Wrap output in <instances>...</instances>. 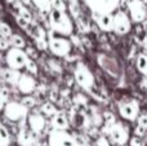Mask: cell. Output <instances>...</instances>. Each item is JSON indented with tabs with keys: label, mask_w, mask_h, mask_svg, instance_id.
Instances as JSON below:
<instances>
[{
	"label": "cell",
	"mask_w": 147,
	"mask_h": 146,
	"mask_svg": "<svg viewBox=\"0 0 147 146\" xmlns=\"http://www.w3.org/2000/svg\"><path fill=\"white\" fill-rule=\"evenodd\" d=\"M49 25L52 31L62 36L72 35L74 25L70 16L66 12H59L56 9L49 10Z\"/></svg>",
	"instance_id": "1"
},
{
	"label": "cell",
	"mask_w": 147,
	"mask_h": 146,
	"mask_svg": "<svg viewBox=\"0 0 147 146\" xmlns=\"http://www.w3.org/2000/svg\"><path fill=\"white\" fill-rule=\"evenodd\" d=\"M47 41H48V49L57 57H65L71 52V41L52 30H49L47 34Z\"/></svg>",
	"instance_id": "2"
},
{
	"label": "cell",
	"mask_w": 147,
	"mask_h": 146,
	"mask_svg": "<svg viewBox=\"0 0 147 146\" xmlns=\"http://www.w3.org/2000/svg\"><path fill=\"white\" fill-rule=\"evenodd\" d=\"M75 79L81 85L85 88L86 91H92L94 87V76L90 72V70L83 64V62H78L75 67Z\"/></svg>",
	"instance_id": "3"
},
{
	"label": "cell",
	"mask_w": 147,
	"mask_h": 146,
	"mask_svg": "<svg viewBox=\"0 0 147 146\" xmlns=\"http://www.w3.org/2000/svg\"><path fill=\"white\" fill-rule=\"evenodd\" d=\"M4 114L9 120L12 122H22L27 118L28 110L22 106L20 102L16 101H10L4 105Z\"/></svg>",
	"instance_id": "4"
},
{
	"label": "cell",
	"mask_w": 147,
	"mask_h": 146,
	"mask_svg": "<svg viewBox=\"0 0 147 146\" xmlns=\"http://www.w3.org/2000/svg\"><path fill=\"white\" fill-rule=\"evenodd\" d=\"M27 61V56H26L25 51L18 48H9L5 54V62L9 66V69L13 70H20L25 67V64Z\"/></svg>",
	"instance_id": "5"
},
{
	"label": "cell",
	"mask_w": 147,
	"mask_h": 146,
	"mask_svg": "<svg viewBox=\"0 0 147 146\" xmlns=\"http://www.w3.org/2000/svg\"><path fill=\"white\" fill-rule=\"evenodd\" d=\"M130 20L127 16V13L123 10H117L114 16H112V31L117 34V35H124L130 31Z\"/></svg>",
	"instance_id": "6"
},
{
	"label": "cell",
	"mask_w": 147,
	"mask_h": 146,
	"mask_svg": "<svg viewBox=\"0 0 147 146\" xmlns=\"http://www.w3.org/2000/svg\"><path fill=\"white\" fill-rule=\"evenodd\" d=\"M109 135L111 136V140L117 146H124L129 140V131L128 128L120 122H115L109 131Z\"/></svg>",
	"instance_id": "7"
},
{
	"label": "cell",
	"mask_w": 147,
	"mask_h": 146,
	"mask_svg": "<svg viewBox=\"0 0 147 146\" xmlns=\"http://www.w3.org/2000/svg\"><path fill=\"white\" fill-rule=\"evenodd\" d=\"M86 4L93 9L94 14H110L117 7L120 0H85Z\"/></svg>",
	"instance_id": "8"
},
{
	"label": "cell",
	"mask_w": 147,
	"mask_h": 146,
	"mask_svg": "<svg viewBox=\"0 0 147 146\" xmlns=\"http://www.w3.org/2000/svg\"><path fill=\"white\" fill-rule=\"evenodd\" d=\"M127 7L130 12V17L134 22L140 23L146 17V3L143 0H127Z\"/></svg>",
	"instance_id": "9"
},
{
	"label": "cell",
	"mask_w": 147,
	"mask_h": 146,
	"mask_svg": "<svg viewBox=\"0 0 147 146\" xmlns=\"http://www.w3.org/2000/svg\"><path fill=\"white\" fill-rule=\"evenodd\" d=\"M119 113L127 120H136L137 116L140 115V106H138L137 101H128V102H123L119 105Z\"/></svg>",
	"instance_id": "10"
},
{
	"label": "cell",
	"mask_w": 147,
	"mask_h": 146,
	"mask_svg": "<svg viewBox=\"0 0 147 146\" xmlns=\"http://www.w3.org/2000/svg\"><path fill=\"white\" fill-rule=\"evenodd\" d=\"M27 122H28V127H30V131L32 133H35L36 136L38 135H41L45 129L47 122L45 118L41 115L40 113H31L27 115Z\"/></svg>",
	"instance_id": "11"
},
{
	"label": "cell",
	"mask_w": 147,
	"mask_h": 146,
	"mask_svg": "<svg viewBox=\"0 0 147 146\" xmlns=\"http://www.w3.org/2000/svg\"><path fill=\"white\" fill-rule=\"evenodd\" d=\"M17 87L21 93H25V96L31 95L36 89V87H38V82L30 74H21L17 83Z\"/></svg>",
	"instance_id": "12"
},
{
	"label": "cell",
	"mask_w": 147,
	"mask_h": 146,
	"mask_svg": "<svg viewBox=\"0 0 147 146\" xmlns=\"http://www.w3.org/2000/svg\"><path fill=\"white\" fill-rule=\"evenodd\" d=\"M17 142L20 146H35L38 142L36 141V135L23 127L17 133Z\"/></svg>",
	"instance_id": "13"
},
{
	"label": "cell",
	"mask_w": 147,
	"mask_h": 146,
	"mask_svg": "<svg viewBox=\"0 0 147 146\" xmlns=\"http://www.w3.org/2000/svg\"><path fill=\"white\" fill-rule=\"evenodd\" d=\"M52 127L56 131H66L69 128L70 123H69V118L65 115L61 111H57L53 116H52Z\"/></svg>",
	"instance_id": "14"
},
{
	"label": "cell",
	"mask_w": 147,
	"mask_h": 146,
	"mask_svg": "<svg viewBox=\"0 0 147 146\" xmlns=\"http://www.w3.org/2000/svg\"><path fill=\"white\" fill-rule=\"evenodd\" d=\"M20 71H17V70H13V69H3L1 71H0V76H1V79L4 80L5 83H8V84H12V85H17L18 83V79H20Z\"/></svg>",
	"instance_id": "15"
},
{
	"label": "cell",
	"mask_w": 147,
	"mask_h": 146,
	"mask_svg": "<svg viewBox=\"0 0 147 146\" xmlns=\"http://www.w3.org/2000/svg\"><path fill=\"white\" fill-rule=\"evenodd\" d=\"M97 25L105 32L112 31V16L111 14H97Z\"/></svg>",
	"instance_id": "16"
},
{
	"label": "cell",
	"mask_w": 147,
	"mask_h": 146,
	"mask_svg": "<svg viewBox=\"0 0 147 146\" xmlns=\"http://www.w3.org/2000/svg\"><path fill=\"white\" fill-rule=\"evenodd\" d=\"M57 111L58 110H57L56 105H54L53 102H51V101H47V102H43L40 105V110H39V113H40L44 118H52Z\"/></svg>",
	"instance_id": "17"
},
{
	"label": "cell",
	"mask_w": 147,
	"mask_h": 146,
	"mask_svg": "<svg viewBox=\"0 0 147 146\" xmlns=\"http://www.w3.org/2000/svg\"><path fill=\"white\" fill-rule=\"evenodd\" d=\"M13 5L16 7V9H17V12H18L17 16H20L21 18H23V20H25L27 23L32 22V14H31V12L25 7V5H22L20 1H16Z\"/></svg>",
	"instance_id": "18"
},
{
	"label": "cell",
	"mask_w": 147,
	"mask_h": 146,
	"mask_svg": "<svg viewBox=\"0 0 147 146\" xmlns=\"http://www.w3.org/2000/svg\"><path fill=\"white\" fill-rule=\"evenodd\" d=\"M137 69L143 76L147 74V57H146L145 52L138 53V56H137Z\"/></svg>",
	"instance_id": "19"
},
{
	"label": "cell",
	"mask_w": 147,
	"mask_h": 146,
	"mask_svg": "<svg viewBox=\"0 0 147 146\" xmlns=\"http://www.w3.org/2000/svg\"><path fill=\"white\" fill-rule=\"evenodd\" d=\"M9 43L13 45V48L22 49V48H25V47H26V40L21 35H18V34H13V35L10 36V38H9Z\"/></svg>",
	"instance_id": "20"
},
{
	"label": "cell",
	"mask_w": 147,
	"mask_h": 146,
	"mask_svg": "<svg viewBox=\"0 0 147 146\" xmlns=\"http://www.w3.org/2000/svg\"><path fill=\"white\" fill-rule=\"evenodd\" d=\"M10 133L1 123H0V146H9Z\"/></svg>",
	"instance_id": "21"
},
{
	"label": "cell",
	"mask_w": 147,
	"mask_h": 146,
	"mask_svg": "<svg viewBox=\"0 0 147 146\" xmlns=\"http://www.w3.org/2000/svg\"><path fill=\"white\" fill-rule=\"evenodd\" d=\"M25 69L27 70V72L31 75V76H36V75L39 74L38 65H36V62L31 58H27V61H26V64H25Z\"/></svg>",
	"instance_id": "22"
},
{
	"label": "cell",
	"mask_w": 147,
	"mask_h": 146,
	"mask_svg": "<svg viewBox=\"0 0 147 146\" xmlns=\"http://www.w3.org/2000/svg\"><path fill=\"white\" fill-rule=\"evenodd\" d=\"M36 102H38V100H36L34 96H31V95H26V96H23L22 97V100H21V105L22 106H25L27 110H30V109H32L34 106L36 105Z\"/></svg>",
	"instance_id": "23"
},
{
	"label": "cell",
	"mask_w": 147,
	"mask_h": 146,
	"mask_svg": "<svg viewBox=\"0 0 147 146\" xmlns=\"http://www.w3.org/2000/svg\"><path fill=\"white\" fill-rule=\"evenodd\" d=\"M36 8L41 10V12H49L51 10V0H32Z\"/></svg>",
	"instance_id": "24"
},
{
	"label": "cell",
	"mask_w": 147,
	"mask_h": 146,
	"mask_svg": "<svg viewBox=\"0 0 147 146\" xmlns=\"http://www.w3.org/2000/svg\"><path fill=\"white\" fill-rule=\"evenodd\" d=\"M0 35L7 38V39H9L10 36L13 35L12 27H10L7 22H0Z\"/></svg>",
	"instance_id": "25"
},
{
	"label": "cell",
	"mask_w": 147,
	"mask_h": 146,
	"mask_svg": "<svg viewBox=\"0 0 147 146\" xmlns=\"http://www.w3.org/2000/svg\"><path fill=\"white\" fill-rule=\"evenodd\" d=\"M51 9H56L59 12H66V4L65 0H51Z\"/></svg>",
	"instance_id": "26"
},
{
	"label": "cell",
	"mask_w": 147,
	"mask_h": 146,
	"mask_svg": "<svg viewBox=\"0 0 147 146\" xmlns=\"http://www.w3.org/2000/svg\"><path fill=\"white\" fill-rule=\"evenodd\" d=\"M34 39H47V31L41 26H35L32 30Z\"/></svg>",
	"instance_id": "27"
},
{
	"label": "cell",
	"mask_w": 147,
	"mask_h": 146,
	"mask_svg": "<svg viewBox=\"0 0 147 146\" xmlns=\"http://www.w3.org/2000/svg\"><path fill=\"white\" fill-rule=\"evenodd\" d=\"M35 44L39 51H45V49H48V41H47V39H35Z\"/></svg>",
	"instance_id": "28"
},
{
	"label": "cell",
	"mask_w": 147,
	"mask_h": 146,
	"mask_svg": "<svg viewBox=\"0 0 147 146\" xmlns=\"http://www.w3.org/2000/svg\"><path fill=\"white\" fill-rule=\"evenodd\" d=\"M25 53H26V56H27V58H31V59L38 58V52H36V49L32 48V47H27Z\"/></svg>",
	"instance_id": "29"
},
{
	"label": "cell",
	"mask_w": 147,
	"mask_h": 146,
	"mask_svg": "<svg viewBox=\"0 0 147 146\" xmlns=\"http://www.w3.org/2000/svg\"><path fill=\"white\" fill-rule=\"evenodd\" d=\"M48 64H49V66H51V69L54 70V72H61L62 71L61 65H59V62L56 61V59H49Z\"/></svg>",
	"instance_id": "30"
},
{
	"label": "cell",
	"mask_w": 147,
	"mask_h": 146,
	"mask_svg": "<svg viewBox=\"0 0 147 146\" xmlns=\"http://www.w3.org/2000/svg\"><path fill=\"white\" fill-rule=\"evenodd\" d=\"M137 124H138V126L147 127V115H146L145 111H142V113L137 116Z\"/></svg>",
	"instance_id": "31"
},
{
	"label": "cell",
	"mask_w": 147,
	"mask_h": 146,
	"mask_svg": "<svg viewBox=\"0 0 147 146\" xmlns=\"http://www.w3.org/2000/svg\"><path fill=\"white\" fill-rule=\"evenodd\" d=\"M9 47H10L9 39L0 35V51H7V49H9Z\"/></svg>",
	"instance_id": "32"
},
{
	"label": "cell",
	"mask_w": 147,
	"mask_h": 146,
	"mask_svg": "<svg viewBox=\"0 0 147 146\" xmlns=\"http://www.w3.org/2000/svg\"><path fill=\"white\" fill-rule=\"evenodd\" d=\"M16 22H17V25L20 26L21 28H27L28 25H30V23H27L23 18H21L20 16H16Z\"/></svg>",
	"instance_id": "33"
},
{
	"label": "cell",
	"mask_w": 147,
	"mask_h": 146,
	"mask_svg": "<svg viewBox=\"0 0 147 146\" xmlns=\"http://www.w3.org/2000/svg\"><path fill=\"white\" fill-rule=\"evenodd\" d=\"M97 146H110V142L105 136H101L97 140Z\"/></svg>",
	"instance_id": "34"
},
{
	"label": "cell",
	"mask_w": 147,
	"mask_h": 146,
	"mask_svg": "<svg viewBox=\"0 0 147 146\" xmlns=\"http://www.w3.org/2000/svg\"><path fill=\"white\" fill-rule=\"evenodd\" d=\"M142 145V140L138 139V137H133L130 140V146H141Z\"/></svg>",
	"instance_id": "35"
},
{
	"label": "cell",
	"mask_w": 147,
	"mask_h": 146,
	"mask_svg": "<svg viewBox=\"0 0 147 146\" xmlns=\"http://www.w3.org/2000/svg\"><path fill=\"white\" fill-rule=\"evenodd\" d=\"M141 89H142V92H146V78L143 76V79L141 80Z\"/></svg>",
	"instance_id": "36"
},
{
	"label": "cell",
	"mask_w": 147,
	"mask_h": 146,
	"mask_svg": "<svg viewBox=\"0 0 147 146\" xmlns=\"http://www.w3.org/2000/svg\"><path fill=\"white\" fill-rule=\"evenodd\" d=\"M18 1H20L22 5H25V7H27V5H31V4H32V0H18Z\"/></svg>",
	"instance_id": "37"
},
{
	"label": "cell",
	"mask_w": 147,
	"mask_h": 146,
	"mask_svg": "<svg viewBox=\"0 0 147 146\" xmlns=\"http://www.w3.org/2000/svg\"><path fill=\"white\" fill-rule=\"evenodd\" d=\"M71 40H72V43L76 44V45H80V41H79V38H78V36L71 35Z\"/></svg>",
	"instance_id": "38"
},
{
	"label": "cell",
	"mask_w": 147,
	"mask_h": 146,
	"mask_svg": "<svg viewBox=\"0 0 147 146\" xmlns=\"http://www.w3.org/2000/svg\"><path fill=\"white\" fill-rule=\"evenodd\" d=\"M7 1H8V3H10V4H14V3H16V1H18V0H7Z\"/></svg>",
	"instance_id": "39"
},
{
	"label": "cell",
	"mask_w": 147,
	"mask_h": 146,
	"mask_svg": "<svg viewBox=\"0 0 147 146\" xmlns=\"http://www.w3.org/2000/svg\"><path fill=\"white\" fill-rule=\"evenodd\" d=\"M35 146H44V145H43V144H39V142H36V145H35Z\"/></svg>",
	"instance_id": "40"
}]
</instances>
